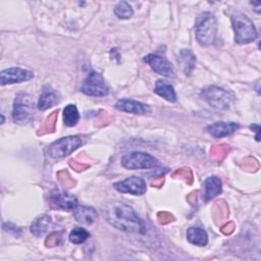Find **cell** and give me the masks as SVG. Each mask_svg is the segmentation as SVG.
<instances>
[{
	"label": "cell",
	"instance_id": "6da1fadb",
	"mask_svg": "<svg viewBox=\"0 0 261 261\" xmlns=\"http://www.w3.org/2000/svg\"><path fill=\"white\" fill-rule=\"evenodd\" d=\"M104 219L113 227L128 233H143L145 224L137 212L126 203L111 200L102 208Z\"/></svg>",
	"mask_w": 261,
	"mask_h": 261
},
{
	"label": "cell",
	"instance_id": "7a4b0ae2",
	"mask_svg": "<svg viewBox=\"0 0 261 261\" xmlns=\"http://www.w3.org/2000/svg\"><path fill=\"white\" fill-rule=\"evenodd\" d=\"M231 23L234 32V40L238 44H248L257 38L256 28L251 18L240 11L231 15Z\"/></svg>",
	"mask_w": 261,
	"mask_h": 261
},
{
	"label": "cell",
	"instance_id": "3957f363",
	"mask_svg": "<svg viewBox=\"0 0 261 261\" xmlns=\"http://www.w3.org/2000/svg\"><path fill=\"white\" fill-rule=\"evenodd\" d=\"M217 33V22L211 12L201 13L196 21L195 35L198 42L203 46L214 43Z\"/></svg>",
	"mask_w": 261,
	"mask_h": 261
},
{
	"label": "cell",
	"instance_id": "277c9868",
	"mask_svg": "<svg viewBox=\"0 0 261 261\" xmlns=\"http://www.w3.org/2000/svg\"><path fill=\"white\" fill-rule=\"evenodd\" d=\"M201 97L213 108L224 110L230 107L233 96L230 92L217 86H208L201 91Z\"/></svg>",
	"mask_w": 261,
	"mask_h": 261
},
{
	"label": "cell",
	"instance_id": "5b68a950",
	"mask_svg": "<svg viewBox=\"0 0 261 261\" xmlns=\"http://www.w3.org/2000/svg\"><path fill=\"white\" fill-rule=\"evenodd\" d=\"M84 144V140L81 136H67L61 138L49 146L48 154L54 159L63 158Z\"/></svg>",
	"mask_w": 261,
	"mask_h": 261
},
{
	"label": "cell",
	"instance_id": "8992f818",
	"mask_svg": "<svg viewBox=\"0 0 261 261\" xmlns=\"http://www.w3.org/2000/svg\"><path fill=\"white\" fill-rule=\"evenodd\" d=\"M34 113V99L27 93L18 94L13 103L12 118L14 122L23 124L27 123Z\"/></svg>",
	"mask_w": 261,
	"mask_h": 261
},
{
	"label": "cell",
	"instance_id": "52a82bcc",
	"mask_svg": "<svg viewBox=\"0 0 261 261\" xmlns=\"http://www.w3.org/2000/svg\"><path fill=\"white\" fill-rule=\"evenodd\" d=\"M121 165L127 169H147L158 165L159 161L151 154L135 151L124 155L121 160Z\"/></svg>",
	"mask_w": 261,
	"mask_h": 261
},
{
	"label": "cell",
	"instance_id": "ba28073f",
	"mask_svg": "<svg viewBox=\"0 0 261 261\" xmlns=\"http://www.w3.org/2000/svg\"><path fill=\"white\" fill-rule=\"evenodd\" d=\"M81 91L92 97H104L109 94V88L99 72L91 71L85 79Z\"/></svg>",
	"mask_w": 261,
	"mask_h": 261
},
{
	"label": "cell",
	"instance_id": "9c48e42d",
	"mask_svg": "<svg viewBox=\"0 0 261 261\" xmlns=\"http://www.w3.org/2000/svg\"><path fill=\"white\" fill-rule=\"evenodd\" d=\"M113 187L116 191L120 193H126L136 196H141L145 194L147 190L145 180L139 176H130L123 180H119L115 182Z\"/></svg>",
	"mask_w": 261,
	"mask_h": 261
},
{
	"label": "cell",
	"instance_id": "30bf717a",
	"mask_svg": "<svg viewBox=\"0 0 261 261\" xmlns=\"http://www.w3.org/2000/svg\"><path fill=\"white\" fill-rule=\"evenodd\" d=\"M34 77V73L28 69L21 67H10L1 71L0 73V82L1 86L22 83L25 81H30Z\"/></svg>",
	"mask_w": 261,
	"mask_h": 261
},
{
	"label": "cell",
	"instance_id": "8fae6325",
	"mask_svg": "<svg viewBox=\"0 0 261 261\" xmlns=\"http://www.w3.org/2000/svg\"><path fill=\"white\" fill-rule=\"evenodd\" d=\"M144 61L157 73L164 76H172L174 71L170 62L163 56L158 54H148L144 57Z\"/></svg>",
	"mask_w": 261,
	"mask_h": 261
},
{
	"label": "cell",
	"instance_id": "7c38bea8",
	"mask_svg": "<svg viewBox=\"0 0 261 261\" xmlns=\"http://www.w3.org/2000/svg\"><path fill=\"white\" fill-rule=\"evenodd\" d=\"M115 108L120 111L133 114H146L150 112L149 105L134 99H119L115 103Z\"/></svg>",
	"mask_w": 261,
	"mask_h": 261
},
{
	"label": "cell",
	"instance_id": "4fadbf2b",
	"mask_svg": "<svg viewBox=\"0 0 261 261\" xmlns=\"http://www.w3.org/2000/svg\"><path fill=\"white\" fill-rule=\"evenodd\" d=\"M240 125L236 122H226V121H217L209 124L206 127V130L214 138H223L234 133Z\"/></svg>",
	"mask_w": 261,
	"mask_h": 261
},
{
	"label": "cell",
	"instance_id": "5bb4252c",
	"mask_svg": "<svg viewBox=\"0 0 261 261\" xmlns=\"http://www.w3.org/2000/svg\"><path fill=\"white\" fill-rule=\"evenodd\" d=\"M60 101L59 95L57 92L49 85L45 86L42 90V93L38 100V108L40 110H47L54 105L58 104Z\"/></svg>",
	"mask_w": 261,
	"mask_h": 261
},
{
	"label": "cell",
	"instance_id": "9a60e30c",
	"mask_svg": "<svg viewBox=\"0 0 261 261\" xmlns=\"http://www.w3.org/2000/svg\"><path fill=\"white\" fill-rule=\"evenodd\" d=\"M73 216L75 220L81 224H92L98 216V212L95 208L86 206V205H77L73 209Z\"/></svg>",
	"mask_w": 261,
	"mask_h": 261
},
{
	"label": "cell",
	"instance_id": "2e32d148",
	"mask_svg": "<svg viewBox=\"0 0 261 261\" xmlns=\"http://www.w3.org/2000/svg\"><path fill=\"white\" fill-rule=\"evenodd\" d=\"M51 203L55 208L73 210L77 206L76 198L66 193H56L51 196Z\"/></svg>",
	"mask_w": 261,
	"mask_h": 261
},
{
	"label": "cell",
	"instance_id": "e0dca14e",
	"mask_svg": "<svg viewBox=\"0 0 261 261\" xmlns=\"http://www.w3.org/2000/svg\"><path fill=\"white\" fill-rule=\"evenodd\" d=\"M221 187H222V184H221V180L219 177L214 176V175L207 177L203 184V188H204L203 198L206 201H209V200L215 198L216 196H218L221 193V191H222Z\"/></svg>",
	"mask_w": 261,
	"mask_h": 261
},
{
	"label": "cell",
	"instance_id": "ac0fdd59",
	"mask_svg": "<svg viewBox=\"0 0 261 261\" xmlns=\"http://www.w3.org/2000/svg\"><path fill=\"white\" fill-rule=\"evenodd\" d=\"M154 92L168 102L173 103L176 101V94L173 89V86L166 81L158 80L155 84Z\"/></svg>",
	"mask_w": 261,
	"mask_h": 261
},
{
	"label": "cell",
	"instance_id": "d6986e66",
	"mask_svg": "<svg viewBox=\"0 0 261 261\" xmlns=\"http://www.w3.org/2000/svg\"><path fill=\"white\" fill-rule=\"evenodd\" d=\"M188 241L196 246H205L208 243V234L204 228L198 226H192L187 230Z\"/></svg>",
	"mask_w": 261,
	"mask_h": 261
},
{
	"label": "cell",
	"instance_id": "ffe728a7",
	"mask_svg": "<svg viewBox=\"0 0 261 261\" xmlns=\"http://www.w3.org/2000/svg\"><path fill=\"white\" fill-rule=\"evenodd\" d=\"M51 217L49 215H42L36 218L31 225V232L36 237L44 236L51 226Z\"/></svg>",
	"mask_w": 261,
	"mask_h": 261
},
{
	"label": "cell",
	"instance_id": "44dd1931",
	"mask_svg": "<svg viewBox=\"0 0 261 261\" xmlns=\"http://www.w3.org/2000/svg\"><path fill=\"white\" fill-rule=\"evenodd\" d=\"M80 119V114L74 104H68L63 109V121L67 126H74Z\"/></svg>",
	"mask_w": 261,
	"mask_h": 261
},
{
	"label": "cell",
	"instance_id": "7402d4cb",
	"mask_svg": "<svg viewBox=\"0 0 261 261\" xmlns=\"http://www.w3.org/2000/svg\"><path fill=\"white\" fill-rule=\"evenodd\" d=\"M180 58H181L182 64H184V71L187 75H189L195 67L196 58H195L194 54L190 50H187V49H184L180 51Z\"/></svg>",
	"mask_w": 261,
	"mask_h": 261
},
{
	"label": "cell",
	"instance_id": "603a6c76",
	"mask_svg": "<svg viewBox=\"0 0 261 261\" xmlns=\"http://www.w3.org/2000/svg\"><path fill=\"white\" fill-rule=\"evenodd\" d=\"M114 14L120 19H127L134 14V10L127 2L121 1L115 6Z\"/></svg>",
	"mask_w": 261,
	"mask_h": 261
},
{
	"label": "cell",
	"instance_id": "cb8c5ba5",
	"mask_svg": "<svg viewBox=\"0 0 261 261\" xmlns=\"http://www.w3.org/2000/svg\"><path fill=\"white\" fill-rule=\"evenodd\" d=\"M90 237V233L87 229L83 227H75L73 228L68 236V239L73 244H82L84 243L88 238Z\"/></svg>",
	"mask_w": 261,
	"mask_h": 261
},
{
	"label": "cell",
	"instance_id": "d4e9b609",
	"mask_svg": "<svg viewBox=\"0 0 261 261\" xmlns=\"http://www.w3.org/2000/svg\"><path fill=\"white\" fill-rule=\"evenodd\" d=\"M250 128L254 129V130L257 133L256 140L259 141V132H260V126H259V124H251V125H250Z\"/></svg>",
	"mask_w": 261,
	"mask_h": 261
}]
</instances>
